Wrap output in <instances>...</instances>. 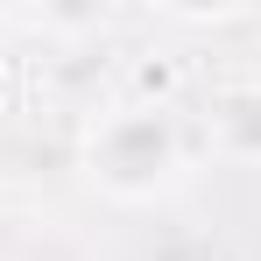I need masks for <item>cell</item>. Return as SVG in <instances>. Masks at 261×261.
<instances>
[{
    "label": "cell",
    "instance_id": "obj_1",
    "mask_svg": "<svg viewBox=\"0 0 261 261\" xmlns=\"http://www.w3.org/2000/svg\"><path fill=\"white\" fill-rule=\"evenodd\" d=\"M78 170H85V184L99 198H113V205L163 198L176 184V170H184V134H176L170 106H155V99L106 106L85 127V141H78Z\"/></svg>",
    "mask_w": 261,
    "mask_h": 261
},
{
    "label": "cell",
    "instance_id": "obj_2",
    "mask_svg": "<svg viewBox=\"0 0 261 261\" xmlns=\"http://www.w3.org/2000/svg\"><path fill=\"white\" fill-rule=\"evenodd\" d=\"M205 148L219 163H261V71L219 78L205 92Z\"/></svg>",
    "mask_w": 261,
    "mask_h": 261
},
{
    "label": "cell",
    "instance_id": "obj_3",
    "mask_svg": "<svg viewBox=\"0 0 261 261\" xmlns=\"http://www.w3.org/2000/svg\"><path fill=\"white\" fill-rule=\"evenodd\" d=\"M0 247H7V219H0Z\"/></svg>",
    "mask_w": 261,
    "mask_h": 261
}]
</instances>
